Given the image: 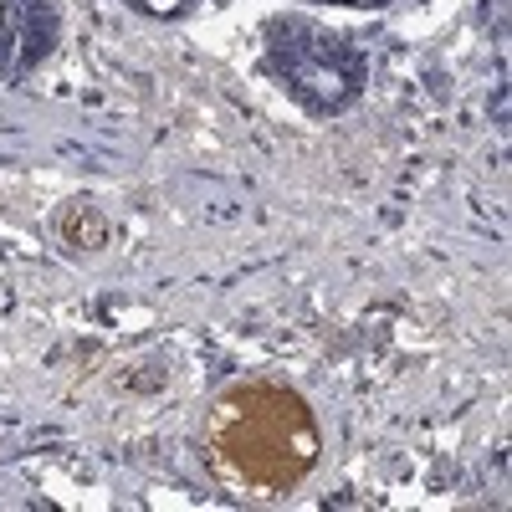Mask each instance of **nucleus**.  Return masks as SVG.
Listing matches in <instances>:
<instances>
[{
    "instance_id": "nucleus-1",
    "label": "nucleus",
    "mask_w": 512,
    "mask_h": 512,
    "mask_svg": "<svg viewBox=\"0 0 512 512\" xmlns=\"http://www.w3.org/2000/svg\"><path fill=\"white\" fill-rule=\"evenodd\" d=\"M216 461L246 487L287 492L318 456V431L303 400L272 390V384H246L231 400H221L210 425Z\"/></svg>"
}]
</instances>
